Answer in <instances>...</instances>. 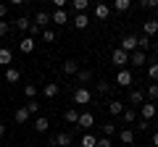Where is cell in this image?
<instances>
[{"label": "cell", "mask_w": 158, "mask_h": 147, "mask_svg": "<svg viewBox=\"0 0 158 147\" xmlns=\"http://www.w3.org/2000/svg\"><path fill=\"white\" fill-rule=\"evenodd\" d=\"M32 24H34V26H40V29H48V24H50V13L37 11V13H34V18H32Z\"/></svg>", "instance_id": "obj_6"}, {"label": "cell", "mask_w": 158, "mask_h": 147, "mask_svg": "<svg viewBox=\"0 0 158 147\" xmlns=\"http://www.w3.org/2000/svg\"><path fill=\"white\" fill-rule=\"evenodd\" d=\"M53 142H56V147H69L71 145V134H69V131H58V134L53 137Z\"/></svg>", "instance_id": "obj_10"}, {"label": "cell", "mask_w": 158, "mask_h": 147, "mask_svg": "<svg viewBox=\"0 0 158 147\" xmlns=\"http://www.w3.org/2000/svg\"><path fill=\"white\" fill-rule=\"evenodd\" d=\"M58 92H61V87H58L56 81H50V84H45V87H42V95H45L48 100H53V97H58Z\"/></svg>", "instance_id": "obj_12"}, {"label": "cell", "mask_w": 158, "mask_h": 147, "mask_svg": "<svg viewBox=\"0 0 158 147\" xmlns=\"http://www.w3.org/2000/svg\"><path fill=\"white\" fill-rule=\"evenodd\" d=\"M19 50H21L24 55H29V53L34 50V40H32V37H29V34H27V37H24L21 42H19Z\"/></svg>", "instance_id": "obj_16"}, {"label": "cell", "mask_w": 158, "mask_h": 147, "mask_svg": "<svg viewBox=\"0 0 158 147\" xmlns=\"http://www.w3.org/2000/svg\"><path fill=\"white\" fill-rule=\"evenodd\" d=\"M90 100H92V92L87 87H77L74 89V105H87Z\"/></svg>", "instance_id": "obj_2"}, {"label": "cell", "mask_w": 158, "mask_h": 147, "mask_svg": "<svg viewBox=\"0 0 158 147\" xmlns=\"http://www.w3.org/2000/svg\"><path fill=\"white\" fill-rule=\"evenodd\" d=\"M56 37H58V34L53 32V29H42V40H45V42H56Z\"/></svg>", "instance_id": "obj_36"}, {"label": "cell", "mask_w": 158, "mask_h": 147, "mask_svg": "<svg viewBox=\"0 0 158 147\" xmlns=\"http://www.w3.org/2000/svg\"><path fill=\"white\" fill-rule=\"evenodd\" d=\"M129 8H132V3H129V0H116V3H113V11H118V13L129 11Z\"/></svg>", "instance_id": "obj_33"}, {"label": "cell", "mask_w": 158, "mask_h": 147, "mask_svg": "<svg viewBox=\"0 0 158 147\" xmlns=\"http://www.w3.org/2000/svg\"><path fill=\"white\" fill-rule=\"evenodd\" d=\"M95 16L100 18V21H106V18L111 16V8H108V6H103V3H100V6H95Z\"/></svg>", "instance_id": "obj_29"}, {"label": "cell", "mask_w": 158, "mask_h": 147, "mask_svg": "<svg viewBox=\"0 0 158 147\" xmlns=\"http://www.w3.org/2000/svg\"><path fill=\"white\" fill-rule=\"evenodd\" d=\"M142 8H158V0H142Z\"/></svg>", "instance_id": "obj_41"}, {"label": "cell", "mask_w": 158, "mask_h": 147, "mask_svg": "<svg viewBox=\"0 0 158 147\" xmlns=\"http://www.w3.org/2000/svg\"><path fill=\"white\" fill-rule=\"evenodd\" d=\"M118 50H124L127 55H132V53L137 50V37L135 34H127L124 40H121V45H118Z\"/></svg>", "instance_id": "obj_4"}, {"label": "cell", "mask_w": 158, "mask_h": 147, "mask_svg": "<svg viewBox=\"0 0 158 147\" xmlns=\"http://www.w3.org/2000/svg\"><path fill=\"white\" fill-rule=\"evenodd\" d=\"M108 110H111V116H121L124 113V102L121 100H111L108 102Z\"/></svg>", "instance_id": "obj_22"}, {"label": "cell", "mask_w": 158, "mask_h": 147, "mask_svg": "<svg viewBox=\"0 0 158 147\" xmlns=\"http://www.w3.org/2000/svg\"><path fill=\"white\" fill-rule=\"evenodd\" d=\"M150 142H153V147H158V131H153V137H150Z\"/></svg>", "instance_id": "obj_44"}, {"label": "cell", "mask_w": 158, "mask_h": 147, "mask_svg": "<svg viewBox=\"0 0 158 147\" xmlns=\"http://www.w3.org/2000/svg\"><path fill=\"white\" fill-rule=\"evenodd\" d=\"M29 26H32V18H27V16H19V18H16V29L29 32Z\"/></svg>", "instance_id": "obj_31"}, {"label": "cell", "mask_w": 158, "mask_h": 147, "mask_svg": "<svg viewBox=\"0 0 158 147\" xmlns=\"http://www.w3.org/2000/svg\"><path fill=\"white\" fill-rule=\"evenodd\" d=\"M0 137H6V124L0 121Z\"/></svg>", "instance_id": "obj_45"}, {"label": "cell", "mask_w": 158, "mask_h": 147, "mask_svg": "<svg viewBox=\"0 0 158 147\" xmlns=\"http://www.w3.org/2000/svg\"><path fill=\"white\" fill-rule=\"evenodd\" d=\"M129 102H132V105H142V102H145V92L129 89Z\"/></svg>", "instance_id": "obj_20"}, {"label": "cell", "mask_w": 158, "mask_h": 147, "mask_svg": "<svg viewBox=\"0 0 158 147\" xmlns=\"http://www.w3.org/2000/svg\"><path fill=\"white\" fill-rule=\"evenodd\" d=\"M74 26L77 29H87L90 26V16H87V13H77V16H74Z\"/></svg>", "instance_id": "obj_17"}, {"label": "cell", "mask_w": 158, "mask_h": 147, "mask_svg": "<svg viewBox=\"0 0 158 147\" xmlns=\"http://www.w3.org/2000/svg\"><path fill=\"white\" fill-rule=\"evenodd\" d=\"M135 126H137V131H148V126H150V124H148V121H142V118H140V121H137Z\"/></svg>", "instance_id": "obj_40"}, {"label": "cell", "mask_w": 158, "mask_h": 147, "mask_svg": "<svg viewBox=\"0 0 158 147\" xmlns=\"http://www.w3.org/2000/svg\"><path fill=\"white\" fill-rule=\"evenodd\" d=\"M50 21L58 24V26H63V24H69V13L66 11H53L50 13Z\"/></svg>", "instance_id": "obj_13"}, {"label": "cell", "mask_w": 158, "mask_h": 147, "mask_svg": "<svg viewBox=\"0 0 158 147\" xmlns=\"http://www.w3.org/2000/svg\"><path fill=\"white\" fill-rule=\"evenodd\" d=\"M63 118H66V124H74V126H77V121H79V110H77V108H69L66 113H63Z\"/></svg>", "instance_id": "obj_28"}, {"label": "cell", "mask_w": 158, "mask_h": 147, "mask_svg": "<svg viewBox=\"0 0 158 147\" xmlns=\"http://www.w3.org/2000/svg\"><path fill=\"white\" fill-rule=\"evenodd\" d=\"M118 139L124 142V145H135L137 131H135V129H121V131H118Z\"/></svg>", "instance_id": "obj_9"}, {"label": "cell", "mask_w": 158, "mask_h": 147, "mask_svg": "<svg viewBox=\"0 0 158 147\" xmlns=\"http://www.w3.org/2000/svg\"><path fill=\"white\" fill-rule=\"evenodd\" d=\"M150 45H153V40L150 37H145V34H140V37H137V50H150Z\"/></svg>", "instance_id": "obj_26"}, {"label": "cell", "mask_w": 158, "mask_h": 147, "mask_svg": "<svg viewBox=\"0 0 158 147\" xmlns=\"http://www.w3.org/2000/svg\"><path fill=\"white\" fill-rule=\"evenodd\" d=\"M140 116H142V121L150 124V121L158 116V105H156V102H142V105H140Z\"/></svg>", "instance_id": "obj_1"}, {"label": "cell", "mask_w": 158, "mask_h": 147, "mask_svg": "<svg viewBox=\"0 0 158 147\" xmlns=\"http://www.w3.org/2000/svg\"><path fill=\"white\" fill-rule=\"evenodd\" d=\"M24 108L29 110V116H32V113H40V102H37V100H29V102H27Z\"/></svg>", "instance_id": "obj_37"}, {"label": "cell", "mask_w": 158, "mask_h": 147, "mask_svg": "<svg viewBox=\"0 0 158 147\" xmlns=\"http://www.w3.org/2000/svg\"><path fill=\"white\" fill-rule=\"evenodd\" d=\"M19 79H21V71L13 68V66H8V68H6V81H8V84H16Z\"/></svg>", "instance_id": "obj_15"}, {"label": "cell", "mask_w": 158, "mask_h": 147, "mask_svg": "<svg viewBox=\"0 0 158 147\" xmlns=\"http://www.w3.org/2000/svg\"><path fill=\"white\" fill-rule=\"evenodd\" d=\"M8 32H11V24H8V21H0V37H6Z\"/></svg>", "instance_id": "obj_39"}, {"label": "cell", "mask_w": 158, "mask_h": 147, "mask_svg": "<svg viewBox=\"0 0 158 147\" xmlns=\"http://www.w3.org/2000/svg\"><path fill=\"white\" fill-rule=\"evenodd\" d=\"M142 34H145V37H150V40H153V37H156V34H158V18H148V21L142 24Z\"/></svg>", "instance_id": "obj_5"}, {"label": "cell", "mask_w": 158, "mask_h": 147, "mask_svg": "<svg viewBox=\"0 0 158 147\" xmlns=\"http://www.w3.org/2000/svg\"><path fill=\"white\" fill-rule=\"evenodd\" d=\"M95 89L100 92V95H108V92H111V81H106V79H98V81H95Z\"/></svg>", "instance_id": "obj_30"}, {"label": "cell", "mask_w": 158, "mask_h": 147, "mask_svg": "<svg viewBox=\"0 0 158 147\" xmlns=\"http://www.w3.org/2000/svg\"><path fill=\"white\" fill-rule=\"evenodd\" d=\"M148 97H150V102H158V84H156V81L148 84Z\"/></svg>", "instance_id": "obj_34"}, {"label": "cell", "mask_w": 158, "mask_h": 147, "mask_svg": "<svg viewBox=\"0 0 158 147\" xmlns=\"http://www.w3.org/2000/svg\"><path fill=\"white\" fill-rule=\"evenodd\" d=\"M24 97L34 100V97H37V87H34V84H24Z\"/></svg>", "instance_id": "obj_35"}, {"label": "cell", "mask_w": 158, "mask_h": 147, "mask_svg": "<svg viewBox=\"0 0 158 147\" xmlns=\"http://www.w3.org/2000/svg\"><path fill=\"white\" fill-rule=\"evenodd\" d=\"M71 8L77 13H87V8H90V3H87V0H74L71 3Z\"/></svg>", "instance_id": "obj_32"}, {"label": "cell", "mask_w": 158, "mask_h": 147, "mask_svg": "<svg viewBox=\"0 0 158 147\" xmlns=\"http://www.w3.org/2000/svg\"><path fill=\"white\" fill-rule=\"evenodd\" d=\"M6 16H8V6H6V3H0V21H3Z\"/></svg>", "instance_id": "obj_43"}, {"label": "cell", "mask_w": 158, "mask_h": 147, "mask_svg": "<svg viewBox=\"0 0 158 147\" xmlns=\"http://www.w3.org/2000/svg\"><path fill=\"white\" fill-rule=\"evenodd\" d=\"M77 71H79V63L74 61V58L63 61V74H66V76H77Z\"/></svg>", "instance_id": "obj_11"}, {"label": "cell", "mask_w": 158, "mask_h": 147, "mask_svg": "<svg viewBox=\"0 0 158 147\" xmlns=\"http://www.w3.org/2000/svg\"><path fill=\"white\" fill-rule=\"evenodd\" d=\"M29 118H32V116H29V110H27V108H19V110H16V113H13V121H16V124H27V121Z\"/></svg>", "instance_id": "obj_18"}, {"label": "cell", "mask_w": 158, "mask_h": 147, "mask_svg": "<svg viewBox=\"0 0 158 147\" xmlns=\"http://www.w3.org/2000/svg\"><path fill=\"white\" fill-rule=\"evenodd\" d=\"M148 79L158 84V61H156V58H153V61H150V66H148Z\"/></svg>", "instance_id": "obj_24"}, {"label": "cell", "mask_w": 158, "mask_h": 147, "mask_svg": "<svg viewBox=\"0 0 158 147\" xmlns=\"http://www.w3.org/2000/svg\"><path fill=\"white\" fill-rule=\"evenodd\" d=\"M121 121H124V124H137V110H135V108H124Z\"/></svg>", "instance_id": "obj_19"}, {"label": "cell", "mask_w": 158, "mask_h": 147, "mask_svg": "<svg viewBox=\"0 0 158 147\" xmlns=\"http://www.w3.org/2000/svg\"><path fill=\"white\" fill-rule=\"evenodd\" d=\"M0 63H3V66H11V63H13V53L11 50H8V47H0Z\"/></svg>", "instance_id": "obj_23"}, {"label": "cell", "mask_w": 158, "mask_h": 147, "mask_svg": "<svg viewBox=\"0 0 158 147\" xmlns=\"http://www.w3.org/2000/svg\"><path fill=\"white\" fill-rule=\"evenodd\" d=\"M100 131H103V134H106V137H111V134H113V131H116V126H113V124H111V121H106V124H103V126H100Z\"/></svg>", "instance_id": "obj_38"}, {"label": "cell", "mask_w": 158, "mask_h": 147, "mask_svg": "<svg viewBox=\"0 0 158 147\" xmlns=\"http://www.w3.org/2000/svg\"><path fill=\"white\" fill-rule=\"evenodd\" d=\"M111 63H113V66L118 68V71H121V68H124L127 63H129V55H127L124 50H118V47H116V50L111 53Z\"/></svg>", "instance_id": "obj_3"}, {"label": "cell", "mask_w": 158, "mask_h": 147, "mask_svg": "<svg viewBox=\"0 0 158 147\" xmlns=\"http://www.w3.org/2000/svg\"><path fill=\"white\" fill-rule=\"evenodd\" d=\"M145 61H148V55H145L142 50H135V53L129 55V63H132V66H142Z\"/></svg>", "instance_id": "obj_21"}, {"label": "cell", "mask_w": 158, "mask_h": 147, "mask_svg": "<svg viewBox=\"0 0 158 147\" xmlns=\"http://www.w3.org/2000/svg\"><path fill=\"white\" fill-rule=\"evenodd\" d=\"M156 105H158V102H156Z\"/></svg>", "instance_id": "obj_46"}, {"label": "cell", "mask_w": 158, "mask_h": 147, "mask_svg": "<svg viewBox=\"0 0 158 147\" xmlns=\"http://www.w3.org/2000/svg\"><path fill=\"white\" fill-rule=\"evenodd\" d=\"M98 147H111V139H108V137H100V139H98Z\"/></svg>", "instance_id": "obj_42"}, {"label": "cell", "mask_w": 158, "mask_h": 147, "mask_svg": "<svg viewBox=\"0 0 158 147\" xmlns=\"http://www.w3.org/2000/svg\"><path fill=\"white\" fill-rule=\"evenodd\" d=\"M77 126H79V129H92V126H95V116H92V113H79Z\"/></svg>", "instance_id": "obj_7"}, {"label": "cell", "mask_w": 158, "mask_h": 147, "mask_svg": "<svg viewBox=\"0 0 158 147\" xmlns=\"http://www.w3.org/2000/svg\"><path fill=\"white\" fill-rule=\"evenodd\" d=\"M116 84H118V87H129V84H132V71L121 68V71L116 74Z\"/></svg>", "instance_id": "obj_8"}, {"label": "cell", "mask_w": 158, "mask_h": 147, "mask_svg": "<svg viewBox=\"0 0 158 147\" xmlns=\"http://www.w3.org/2000/svg\"><path fill=\"white\" fill-rule=\"evenodd\" d=\"M77 81H82V84L92 81V71H90V68H79V71H77Z\"/></svg>", "instance_id": "obj_27"}, {"label": "cell", "mask_w": 158, "mask_h": 147, "mask_svg": "<svg viewBox=\"0 0 158 147\" xmlns=\"http://www.w3.org/2000/svg\"><path fill=\"white\" fill-rule=\"evenodd\" d=\"M79 145H82V147H98V137L90 131V134H85L82 139H79Z\"/></svg>", "instance_id": "obj_25"}, {"label": "cell", "mask_w": 158, "mask_h": 147, "mask_svg": "<svg viewBox=\"0 0 158 147\" xmlns=\"http://www.w3.org/2000/svg\"><path fill=\"white\" fill-rule=\"evenodd\" d=\"M48 129H50V121H48L45 116H37V118H34V131H40V134H45Z\"/></svg>", "instance_id": "obj_14"}]
</instances>
